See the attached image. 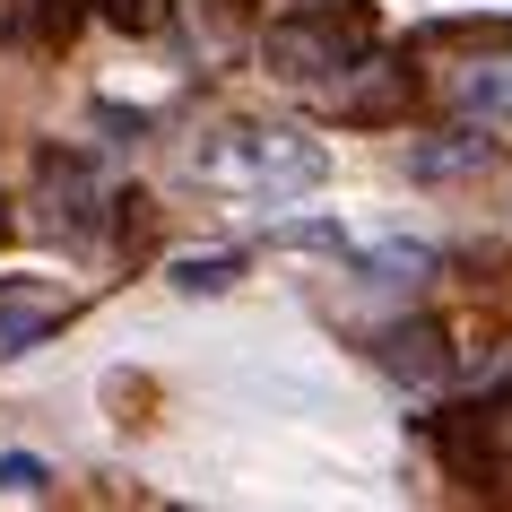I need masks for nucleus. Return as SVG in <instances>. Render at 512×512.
I'll list each match as a JSON object with an SVG mask.
<instances>
[{
    "instance_id": "obj_5",
    "label": "nucleus",
    "mask_w": 512,
    "mask_h": 512,
    "mask_svg": "<svg viewBox=\"0 0 512 512\" xmlns=\"http://www.w3.org/2000/svg\"><path fill=\"white\" fill-rule=\"evenodd\" d=\"M478 165H495V139H460V148H417V183H460V174H478Z\"/></svg>"
},
{
    "instance_id": "obj_2",
    "label": "nucleus",
    "mask_w": 512,
    "mask_h": 512,
    "mask_svg": "<svg viewBox=\"0 0 512 512\" xmlns=\"http://www.w3.org/2000/svg\"><path fill=\"white\" fill-rule=\"evenodd\" d=\"M209 174L252 183V191H304L322 183V148L296 131H226V148H209Z\"/></svg>"
},
{
    "instance_id": "obj_6",
    "label": "nucleus",
    "mask_w": 512,
    "mask_h": 512,
    "mask_svg": "<svg viewBox=\"0 0 512 512\" xmlns=\"http://www.w3.org/2000/svg\"><path fill=\"white\" fill-rule=\"evenodd\" d=\"M235 278H243V252H209V261H183L174 287H183V296H217V287H235Z\"/></svg>"
},
{
    "instance_id": "obj_1",
    "label": "nucleus",
    "mask_w": 512,
    "mask_h": 512,
    "mask_svg": "<svg viewBox=\"0 0 512 512\" xmlns=\"http://www.w3.org/2000/svg\"><path fill=\"white\" fill-rule=\"evenodd\" d=\"M278 79H356L374 70V9L365 0H304L270 27Z\"/></svg>"
},
{
    "instance_id": "obj_4",
    "label": "nucleus",
    "mask_w": 512,
    "mask_h": 512,
    "mask_svg": "<svg viewBox=\"0 0 512 512\" xmlns=\"http://www.w3.org/2000/svg\"><path fill=\"white\" fill-rule=\"evenodd\" d=\"M452 105L469 113L478 131L512 122V61H469V70H452Z\"/></svg>"
},
{
    "instance_id": "obj_7",
    "label": "nucleus",
    "mask_w": 512,
    "mask_h": 512,
    "mask_svg": "<svg viewBox=\"0 0 512 512\" xmlns=\"http://www.w3.org/2000/svg\"><path fill=\"white\" fill-rule=\"evenodd\" d=\"M18 486H44V460H27V452H0V495H18Z\"/></svg>"
},
{
    "instance_id": "obj_3",
    "label": "nucleus",
    "mask_w": 512,
    "mask_h": 512,
    "mask_svg": "<svg viewBox=\"0 0 512 512\" xmlns=\"http://www.w3.org/2000/svg\"><path fill=\"white\" fill-rule=\"evenodd\" d=\"M61 322H70V296H53V287H0V365L44 348Z\"/></svg>"
}]
</instances>
